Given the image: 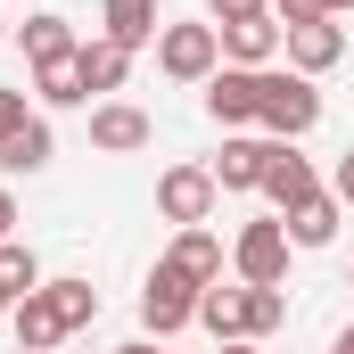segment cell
<instances>
[{"instance_id": "6da1fadb", "label": "cell", "mask_w": 354, "mask_h": 354, "mask_svg": "<svg viewBox=\"0 0 354 354\" xmlns=\"http://www.w3.org/2000/svg\"><path fill=\"white\" fill-rule=\"evenodd\" d=\"M264 124L272 140H297V132H313L322 124V91H313V75H272L264 66Z\"/></svg>"}, {"instance_id": "7a4b0ae2", "label": "cell", "mask_w": 354, "mask_h": 354, "mask_svg": "<svg viewBox=\"0 0 354 354\" xmlns=\"http://www.w3.org/2000/svg\"><path fill=\"white\" fill-rule=\"evenodd\" d=\"M157 66H165L174 83H214L223 33H214V25H165V33H157Z\"/></svg>"}, {"instance_id": "3957f363", "label": "cell", "mask_w": 354, "mask_h": 354, "mask_svg": "<svg viewBox=\"0 0 354 354\" xmlns=\"http://www.w3.org/2000/svg\"><path fill=\"white\" fill-rule=\"evenodd\" d=\"M198 297H206V288H198L189 272L157 264V272H149V288H140V322H149L157 338H174V330H189V322H198Z\"/></svg>"}, {"instance_id": "277c9868", "label": "cell", "mask_w": 354, "mask_h": 354, "mask_svg": "<svg viewBox=\"0 0 354 354\" xmlns=\"http://www.w3.org/2000/svg\"><path fill=\"white\" fill-rule=\"evenodd\" d=\"M214 198H223V189H214L206 165H165V174H157V214L181 223V231H189V223H206V214H214Z\"/></svg>"}, {"instance_id": "5b68a950", "label": "cell", "mask_w": 354, "mask_h": 354, "mask_svg": "<svg viewBox=\"0 0 354 354\" xmlns=\"http://www.w3.org/2000/svg\"><path fill=\"white\" fill-rule=\"evenodd\" d=\"M231 264H239L248 288H280V272H288V231H280V214H264V223H248V231H239Z\"/></svg>"}, {"instance_id": "8992f818", "label": "cell", "mask_w": 354, "mask_h": 354, "mask_svg": "<svg viewBox=\"0 0 354 354\" xmlns=\"http://www.w3.org/2000/svg\"><path fill=\"white\" fill-rule=\"evenodd\" d=\"M206 115H214V124H256V115H264V66H214Z\"/></svg>"}, {"instance_id": "52a82bcc", "label": "cell", "mask_w": 354, "mask_h": 354, "mask_svg": "<svg viewBox=\"0 0 354 354\" xmlns=\"http://www.w3.org/2000/svg\"><path fill=\"white\" fill-rule=\"evenodd\" d=\"M280 50H288L297 75H330V66L346 58V25H338V17H322V25H280Z\"/></svg>"}, {"instance_id": "ba28073f", "label": "cell", "mask_w": 354, "mask_h": 354, "mask_svg": "<svg viewBox=\"0 0 354 354\" xmlns=\"http://www.w3.org/2000/svg\"><path fill=\"white\" fill-rule=\"evenodd\" d=\"M149 140H157V124H149L132 99H99V107H91V149L132 157V149H149Z\"/></svg>"}, {"instance_id": "9c48e42d", "label": "cell", "mask_w": 354, "mask_h": 354, "mask_svg": "<svg viewBox=\"0 0 354 354\" xmlns=\"http://www.w3.org/2000/svg\"><path fill=\"white\" fill-rule=\"evenodd\" d=\"M8 322H17V346H25V354H50L58 338H75V330H66V313L50 305V288L17 297V305H8Z\"/></svg>"}, {"instance_id": "30bf717a", "label": "cell", "mask_w": 354, "mask_h": 354, "mask_svg": "<svg viewBox=\"0 0 354 354\" xmlns=\"http://www.w3.org/2000/svg\"><path fill=\"white\" fill-rule=\"evenodd\" d=\"M264 165H272V140L231 132V140H223V157H214L206 174H214V189H264Z\"/></svg>"}, {"instance_id": "8fae6325", "label": "cell", "mask_w": 354, "mask_h": 354, "mask_svg": "<svg viewBox=\"0 0 354 354\" xmlns=\"http://www.w3.org/2000/svg\"><path fill=\"white\" fill-rule=\"evenodd\" d=\"M313 189H322V181H313V165L297 157V140H272V165H264V198L280 206V214H288V206H297V198H313Z\"/></svg>"}, {"instance_id": "7c38bea8", "label": "cell", "mask_w": 354, "mask_h": 354, "mask_svg": "<svg viewBox=\"0 0 354 354\" xmlns=\"http://www.w3.org/2000/svg\"><path fill=\"white\" fill-rule=\"evenodd\" d=\"M280 231H288V248H330V239H338V198H330V189L297 198V206L280 214Z\"/></svg>"}, {"instance_id": "4fadbf2b", "label": "cell", "mask_w": 354, "mask_h": 354, "mask_svg": "<svg viewBox=\"0 0 354 354\" xmlns=\"http://www.w3.org/2000/svg\"><path fill=\"white\" fill-rule=\"evenodd\" d=\"M99 33L124 41V50H149L165 25H157V0H99Z\"/></svg>"}, {"instance_id": "5bb4252c", "label": "cell", "mask_w": 354, "mask_h": 354, "mask_svg": "<svg viewBox=\"0 0 354 354\" xmlns=\"http://www.w3.org/2000/svg\"><path fill=\"white\" fill-rule=\"evenodd\" d=\"M214 33H223L231 66H272V50H280V17H239V25H214Z\"/></svg>"}, {"instance_id": "9a60e30c", "label": "cell", "mask_w": 354, "mask_h": 354, "mask_svg": "<svg viewBox=\"0 0 354 354\" xmlns=\"http://www.w3.org/2000/svg\"><path fill=\"white\" fill-rule=\"evenodd\" d=\"M165 264H174V272H189L198 288H214V280H223V239H214L206 223H189L174 248H165Z\"/></svg>"}, {"instance_id": "2e32d148", "label": "cell", "mask_w": 354, "mask_h": 354, "mask_svg": "<svg viewBox=\"0 0 354 354\" xmlns=\"http://www.w3.org/2000/svg\"><path fill=\"white\" fill-rule=\"evenodd\" d=\"M41 165H50V124H41V115L8 124V132H0V174H41Z\"/></svg>"}, {"instance_id": "e0dca14e", "label": "cell", "mask_w": 354, "mask_h": 354, "mask_svg": "<svg viewBox=\"0 0 354 354\" xmlns=\"http://www.w3.org/2000/svg\"><path fill=\"white\" fill-rule=\"evenodd\" d=\"M17 41H25V58H33V66H50V58H75V50H83V41H75V25H66V17H50V8H41V17H25V25H17Z\"/></svg>"}, {"instance_id": "ac0fdd59", "label": "cell", "mask_w": 354, "mask_h": 354, "mask_svg": "<svg viewBox=\"0 0 354 354\" xmlns=\"http://www.w3.org/2000/svg\"><path fill=\"white\" fill-rule=\"evenodd\" d=\"M198 322H206L223 346H231V338H248V280H239V288H223V280H214V288L198 297Z\"/></svg>"}, {"instance_id": "d6986e66", "label": "cell", "mask_w": 354, "mask_h": 354, "mask_svg": "<svg viewBox=\"0 0 354 354\" xmlns=\"http://www.w3.org/2000/svg\"><path fill=\"white\" fill-rule=\"evenodd\" d=\"M75 58H83V83H91V91H124V75H132V50H124V41H107V33L83 41Z\"/></svg>"}, {"instance_id": "ffe728a7", "label": "cell", "mask_w": 354, "mask_h": 354, "mask_svg": "<svg viewBox=\"0 0 354 354\" xmlns=\"http://www.w3.org/2000/svg\"><path fill=\"white\" fill-rule=\"evenodd\" d=\"M33 83H41V99H50V107H83V99H91L83 58H50V66H33Z\"/></svg>"}, {"instance_id": "44dd1931", "label": "cell", "mask_w": 354, "mask_h": 354, "mask_svg": "<svg viewBox=\"0 0 354 354\" xmlns=\"http://www.w3.org/2000/svg\"><path fill=\"white\" fill-rule=\"evenodd\" d=\"M41 288H50V305L66 313V330L99 322V288H91V280H41Z\"/></svg>"}, {"instance_id": "7402d4cb", "label": "cell", "mask_w": 354, "mask_h": 354, "mask_svg": "<svg viewBox=\"0 0 354 354\" xmlns=\"http://www.w3.org/2000/svg\"><path fill=\"white\" fill-rule=\"evenodd\" d=\"M0 280H8V297H33V288H41L33 248H17V239H8V248H0Z\"/></svg>"}, {"instance_id": "603a6c76", "label": "cell", "mask_w": 354, "mask_h": 354, "mask_svg": "<svg viewBox=\"0 0 354 354\" xmlns=\"http://www.w3.org/2000/svg\"><path fill=\"white\" fill-rule=\"evenodd\" d=\"M280 313H288V297H280V288H248V338L280 330Z\"/></svg>"}, {"instance_id": "cb8c5ba5", "label": "cell", "mask_w": 354, "mask_h": 354, "mask_svg": "<svg viewBox=\"0 0 354 354\" xmlns=\"http://www.w3.org/2000/svg\"><path fill=\"white\" fill-rule=\"evenodd\" d=\"M272 17H280V25H322L330 0H272Z\"/></svg>"}, {"instance_id": "d4e9b609", "label": "cell", "mask_w": 354, "mask_h": 354, "mask_svg": "<svg viewBox=\"0 0 354 354\" xmlns=\"http://www.w3.org/2000/svg\"><path fill=\"white\" fill-rule=\"evenodd\" d=\"M223 25H239V17H272V0H206Z\"/></svg>"}, {"instance_id": "484cf974", "label": "cell", "mask_w": 354, "mask_h": 354, "mask_svg": "<svg viewBox=\"0 0 354 354\" xmlns=\"http://www.w3.org/2000/svg\"><path fill=\"white\" fill-rule=\"evenodd\" d=\"M330 198H338V206H354V149L338 157V181H330Z\"/></svg>"}, {"instance_id": "4316f807", "label": "cell", "mask_w": 354, "mask_h": 354, "mask_svg": "<svg viewBox=\"0 0 354 354\" xmlns=\"http://www.w3.org/2000/svg\"><path fill=\"white\" fill-rule=\"evenodd\" d=\"M25 115H33V107H25V91H0V132H8V124H25Z\"/></svg>"}, {"instance_id": "83f0119b", "label": "cell", "mask_w": 354, "mask_h": 354, "mask_svg": "<svg viewBox=\"0 0 354 354\" xmlns=\"http://www.w3.org/2000/svg\"><path fill=\"white\" fill-rule=\"evenodd\" d=\"M8 231H17V198L0 189V248H8Z\"/></svg>"}, {"instance_id": "f1b7e54d", "label": "cell", "mask_w": 354, "mask_h": 354, "mask_svg": "<svg viewBox=\"0 0 354 354\" xmlns=\"http://www.w3.org/2000/svg\"><path fill=\"white\" fill-rule=\"evenodd\" d=\"M223 354H264V346H256V338H231V346H223Z\"/></svg>"}, {"instance_id": "f546056e", "label": "cell", "mask_w": 354, "mask_h": 354, "mask_svg": "<svg viewBox=\"0 0 354 354\" xmlns=\"http://www.w3.org/2000/svg\"><path fill=\"white\" fill-rule=\"evenodd\" d=\"M330 354H354V322H346V330H338V346H330Z\"/></svg>"}, {"instance_id": "4dcf8cb0", "label": "cell", "mask_w": 354, "mask_h": 354, "mask_svg": "<svg viewBox=\"0 0 354 354\" xmlns=\"http://www.w3.org/2000/svg\"><path fill=\"white\" fill-rule=\"evenodd\" d=\"M115 354H157V346H149V338H132V346H115Z\"/></svg>"}, {"instance_id": "1f68e13d", "label": "cell", "mask_w": 354, "mask_h": 354, "mask_svg": "<svg viewBox=\"0 0 354 354\" xmlns=\"http://www.w3.org/2000/svg\"><path fill=\"white\" fill-rule=\"evenodd\" d=\"M8 305H17V297H8V280H0V313H8Z\"/></svg>"}, {"instance_id": "d6a6232c", "label": "cell", "mask_w": 354, "mask_h": 354, "mask_svg": "<svg viewBox=\"0 0 354 354\" xmlns=\"http://www.w3.org/2000/svg\"><path fill=\"white\" fill-rule=\"evenodd\" d=\"M338 8H354V0H330V17H338Z\"/></svg>"}, {"instance_id": "836d02e7", "label": "cell", "mask_w": 354, "mask_h": 354, "mask_svg": "<svg viewBox=\"0 0 354 354\" xmlns=\"http://www.w3.org/2000/svg\"><path fill=\"white\" fill-rule=\"evenodd\" d=\"M0 41H8V25H0Z\"/></svg>"}, {"instance_id": "e575fe53", "label": "cell", "mask_w": 354, "mask_h": 354, "mask_svg": "<svg viewBox=\"0 0 354 354\" xmlns=\"http://www.w3.org/2000/svg\"><path fill=\"white\" fill-rule=\"evenodd\" d=\"M346 288H354V272H346Z\"/></svg>"}, {"instance_id": "d590c367", "label": "cell", "mask_w": 354, "mask_h": 354, "mask_svg": "<svg viewBox=\"0 0 354 354\" xmlns=\"http://www.w3.org/2000/svg\"><path fill=\"white\" fill-rule=\"evenodd\" d=\"M17 354H25V346H17Z\"/></svg>"}]
</instances>
